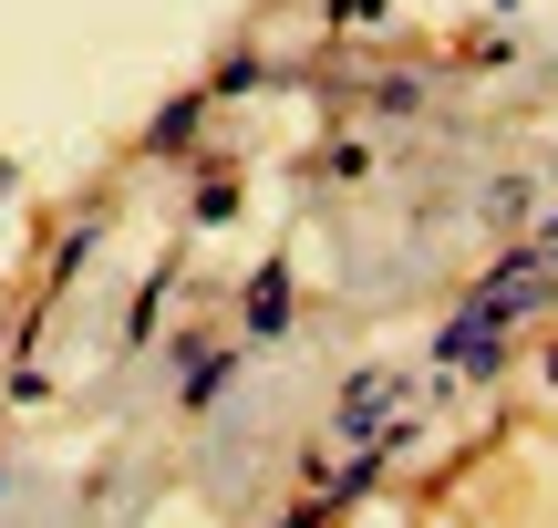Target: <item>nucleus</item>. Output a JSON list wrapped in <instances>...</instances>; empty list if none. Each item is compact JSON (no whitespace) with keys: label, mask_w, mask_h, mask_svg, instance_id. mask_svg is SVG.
Segmentation results:
<instances>
[{"label":"nucleus","mask_w":558,"mask_h":528,"mask_svg":"<svg viewBox=\"0 0 558 528\" xmlns=\"http://www.w3.org/2000/svg\"><path fill=\"white\" fill-rule=\"evenodd\" d=\"M207 104H218V94H177V104H166L156 124H145V145H156V156H177V145H186V135L207 124Z\"/></svg>","instance_id":"4"},{"label":"nucleus","mask_w":558,"mask_h":528,"mask_svg":"<svg viewBox=\"0 0 558 528\" xmlns=\"http://www.w3.org/2000/svg\"><path fill=\"white\" fill-rule=\"evenodd\" d=\"M94 239H104V228H94V218H83V228H73V239H62V249H52V280H73V269H83V260H94Z\"/></svg>","instance_id":"7"},{"label":"nucleus","mask_w":558,"mask_h":528,"mask_svg":"<svg viewBox=\"0 0 558 528\" xmlns=\"http://www.w3.org/2000/svg\"><path fill=\"white\" fill-rule=\"evenodd\" d=\"M320 518H331V508H320V497H311V508H290V518H279V528H320Z\"/></svg>","instance_id":"10"},{"label":"nucleus","mask_w":558,"mask_h":528,"mask_svg":"<svg viewBox=\"0 0 558 528\" xmlns=\"http://www.w3.org/2000/svg\"><path fill=\"white\" fill-rule=\"evenodd\" d=\"M248 332H259V343L290 332V260H269L259 280H248Z\"/></svg>","instance_id":"3"},{"label":"nucleus","mask_w":558,"mask_h":528,"mask_svg":"<svg viewBox=\"0 0 558 528\" xmlns=\"http://www.w3.org/2000/svg\"><path fill=\"white\" fill-rule=\"evenodd\" d=\"M548 384H558V343H548Z\"/></svg>","instance_id":"11"},{"label":"nucleus","mask_w":558,"mask_h":528,"mask_svg":"<svg viewBox=\"0 0 558 528\" xmlns=\"http://www.w3.org/2000/svg\"><path fill=\"white\" fill-rule=\"evenodd\" d=\"M497 352H507V343H497V322H486L476 301L445 322V363H456V373H497Z\"/></svg>","instance_id":"2"},{"label":"nucleus","mask_w":558,"mask_h":528,"mask_svg":"<svg viewBox=\"0 0 558 528\" xmlns=\"http://www.w3.org/2000/svg\"><path fill=\"white\" fill-rule=\"evenodd\" d=\"M373 104H383V115H414L424 83H414V73H383V83H373Z\"/></svg>","instance_id":"8"},{"label":"nucleus","mask_w":558,"mask_h":528,"mask_svg":"<svg viewBox=\"0 0 558 528\" xmlns=\"http://www.w3.org/2000/svg\"><path fill=\"white\" fill-rule=\"evenodd\" d=\"M166 280H177V269H156V280L135 290V311H124V343H145V332H156V301H166Z\"/></svg>","instance_id":"6"},{"label":"nucleus","mask_w":558,"mask_h":528,"mask_svg":"<svg viewBox=\"0 0 558 528\" xmlns=\"http://www.w3.org/2000/svg\"><path fill=\"white\" fill-rule=\"evenodd\" d=\"M383 415H403V373H352V394H341V425H331V435L383 446V435H403V425H383Z\"/></svg>","instance_id":"1"},{"label":"nucleus","mask_w":558,"mask_h":528,"mask_svg":"<svg viewBox=\"0 0 558 528\" xmlns=\"http://www.w3.org/2000/svg\"><path fill=\"white\" fill-rule=\"evenodd\" d=\"M228 384H239V352H197V373H186V405H218Z\"/></svg>","instance_id":"5"},{"label":"nucleus","mask_w":558,"mask_h":528,"mask_svg":"<svg viewBox=\"0 0 558 528\" xmlns=\"http://www.w3.org/2000/svg\"><path fill=\"white\" fill-rule=\"evenodd\" d=\"M331 21H341V32H373V21H383V0H331Z\"/></svg>","instance_id":"9"}]
</instances>
